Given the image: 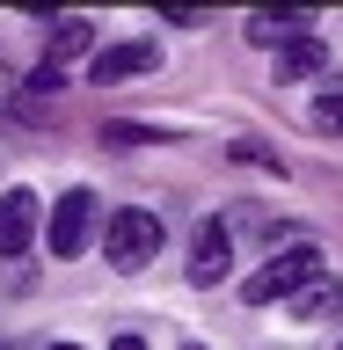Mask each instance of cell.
I'll return each instance as SVG.
<instances>
[{
    "label": "cell",
    "instance_id": "9c48e42d",
    "mask_svg": "<svg viewBox=\"0 0 343 350\" xmlns=\"http://www.w3.org/2000/svg\"><path fill=\"white\" fill-rule=\"evenodd\" d=\"M292 314H300V321H336V314H343V284L322 270V278H314L300 299H292Z\"/></svg>",
    "mask_w": 343,
    "mask_h": 350
},
{
    "label": "cell",
    "instance_id": "8992f818",
    "mask_svg": "<svg viewBox=\"0 0 343 350\" xmlns=\"http://www.w3.org/2000/svg\"><path fill=\"white\" fill-rule=\"evenodd\" d=\"M270 66H278V81H314L329 66V44L314 37V29H300V37H285L278 51H270Z\"/></svg>",
    "mask_w": 343,
    "mask_h": 350
},
{
    "label": "cell",
    "instance_id": "3957f363",
    "mask_svg": "<svg viewBox=\"0 0 343 350\" xmlns=\"http://www.w3.org/2000/svg\"><path fill=\"white\" fill-rule=\"evenodd\" d=\"M88 241H95V190H66L44 219V248L51 256H81Z\"/></svg>",
    "mask_w": 343,
    "mask_h": 350
},
{
    "label": "cell",
    "instance_id": "5b68a950",
    "mask_svg": "<svg viewBox=\"0 0 343 350\" xmlns=\"http://www.w3.org/2000/svg\"><path fill=\"white\" fill-rule=\"evenodd\" d=\"M153 66H161V44L131 37V44H110V51H95V59H88V73L110 88V81H139V73H153Z\"/></svg>",
    "mask_w": 343,
    "mask_h": 350
},
{
    "label": "cell",
    "instance_id": "8fae6325",
    "mask_svg": "<svg viewBox=\"0 0 343 350\" xmlns=\"http://www.w3.org/2000/svg\"><path fill=\"white\" fill-rule=\"evenodd\" d=\"M110 350H147V343H139V336H117V343H110Z\"/></svg>",
    "mask_w": 343,
    "mask_h": 350
},
{
    "label": "cell",
    "instance_id": "7c38bea8",
    "mask_svg": "<svg viewBox=\"0 0 343 350\" xmlns=\"http://www.w3.org/2000/svg\"><path fill=\"white\" fill-rule=\"evenodd\" d=\"M51 350H81V343H51Z\"/></svg>",
    "mask_w": 343,
    "mask_h": 350
},
{
    "label": "cell",
    "instance_id": "277c9868",
    "mask_svg": "<svg viewBox=\"0 0 343 350\" xmlns=\"http://www.w3.org/2000/svg\"><path fill=\"white\" fill-rule=\"evenodd\" d=\"M44 204H37V190H8L0 197V256H29V241L44 234Z\"/></svg>",
    "mask_w": 343,
    "mask_h": 350
},
{
    "label": "cell",
    "instance_id": "5bb4252c",
    "mask_svg": "<svg viewBox=\"0 0 343 350\" xmlns=\"http://www.w3.org/2000/svg\"><path fill=\"white\" fill-rule=\"evenodd\" d=\"M336 350H343V343H336Z\"/></svg>",
    "mask_w": 343,
    "mask_h": 350
},
{
    "label": "cell",
    "instance_id": "4fadbf2b",
    "mask_svg": "<svg viewBox=\"0 0 343 350\" xmlns=\"http://www.w3.org/2000/svg\"><path fill=\"white\" fill-rule=\"evenodd\" d=\"M183 350H205V343H183Z\"/></svg>",
    "mask_w": 343,
    "mask_h": 350
},
{
    "label": "cell",
    "instance_id": "52a82bcc",
    "mask_svg": "<svg viewBox=\"0 0 343 350\" xmlns=\"http://www.w3.org/2000/svg\"><path fill=\"white\" fill-rule=\"evenodd\" d=\"M227 262H234V241L219 234V219H205L197 226V248H190V284H219Z\"/></svg>",
    "mask_w": 343,
    "mask_h": 350
},
{
    "label": "cell",
    "instance_id": "7a4b0ae2",
    "mask_svg": "<svg viewBox=\"0 0 343 350\" xmlns=\"http://www.w3.org/2000/svg\"><path fill=\"white\" fill-rule=\"evenodd\" d=\"M103 256H110V270H147V262L161 256V219H153L147 204L110 212L103 219Z\"/></svg>",
    "mask_w": 343,
    "mask_h": 350
},
{
    "label": "cell",
    "instance_id": "30bf717a",
    "mask_svg": "<svg viewBox=\"0 0 343 350\" xmlns=\"http://www.w3.org/2000/svg\"><path fill=\"white\" fill-rule=\"evenodd\" d=\"M307 124L322 131V139H343V95H322V103L307 109Z\"/></svg>",
    "mask_w": 343,
    "mask_h": 350
},
{
    "label": "cell",
    "instance_id": "6da1fadb",
    "mask_svg": "<svg viewBox=\"0 0 343 350\" xmlns=\"http://www.w3.org/2000/svg\"><path fill=\"white\" fill-rule=\"evenodd\" d=\"M314 278H322V248H307V241H292V248H278V256L263 262L256 278L241 284V299H249V306H278V299L292 306V299H300V292H307Z\"/></svg>",
    "mask_w": 343,
    "mask_h": 350
},
{
    "label": "cell",
    "instance_id": "ba28073f",
    "mask_svg": "<svg viewBox=\"0 0 343 350\" xmlns=\"http://www.w3.org/2000/svg\"><path fill=\"white\" fill-rule=\"evenodd\" d=\"M88 51H95V29H88L81 15H59V22H51V51H44L51 66H73V59H88Z\"/></svg>",
    "mask_w": 343,
    "mask_h": 350
}]
</instances>
